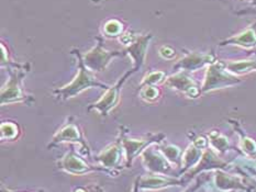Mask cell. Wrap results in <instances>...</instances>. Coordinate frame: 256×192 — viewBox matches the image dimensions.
<instances>
[{
	"label": "cell",
	"mask_w": 256,
	"mask_h": 192,
	"mask_svg": "<svg viewBox=\"0 0 256 192\" xmlns=\"http://www.w3.org/2000/svg\"><path fill=\"white\" fill-rule=\"evenodd\" d=\"M162 73H153L148 76V82H158L160 78H158V76H162Z\"/></svg>",
	"instance_id": "277c9868"
},
{
	"label": "cell",
	"mask_w": 256,
	"mask_h": 192,
	"mask_svg": "<svg viewBox=\"0 0 256 192\" xmlns=\"http://www.w3.org/2000/svg\"><path fill=\"white\" fill-rule=\"evenodd\" d=\"M120 26V23H118L116 21H111L106 25V32L109 33V34H116V33H118L121 30Z\"/></svg>",
	"instance_id": "3957f363"
},
{
	"label": "cell",
	"mask_w": 256,
	"mask_h": 192,
	"mask_svg": "<svg viewBox=\"0 0 256 192\" xmlns=\"http://www.w3.org/2000/svg\"><path fill=\"white\" fill-rule=\"evenodd\" d=\"M97 85H99V84H96V82H94V81L92 80V77L89 76V74H88V73H85L84 69L82 68L80 73V76H78V78H76V80L72 82V84H70V86L65 87L63 90H60V91H58V92L64 93L65 98H70L68 96L75 95L76 92H80V90L85 89L86 87H89V86H97Z\"/></svg>",
	"instance_id": "6da1fadb"
},
{
	"label": "cell",
	"mask_w": 256,
	"mask_h": 192,
	"mask_svg": "<svg viewBox=\"0 0 256 192\" xmlns=\"http://www.w3.org/2000/svg\"><path fill=\"white\" fill-rule=\"evenodd\" d=\"M116 96H118V93H116V89H112V90H110L107 95H106L102 100H100L97 104H96V107L94 108H97V109H99L100 111H102V113L104 112H106V110H109L111 107H114V102H116Z\"/></svg>",
	"instance_id": "7a4b0ae2"
}]
</instances>
